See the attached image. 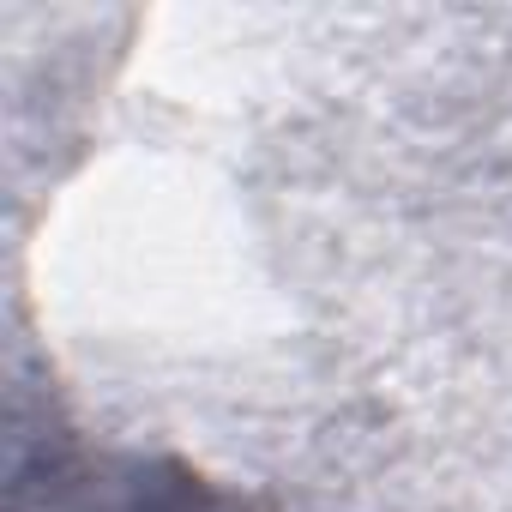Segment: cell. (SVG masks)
<instances>
[{
	"instance_id": "1",
	"label": "cell",
	"mask_w": 512,
	"mask_h": 512,
	"mask_svg": "<svg viewBox=\"0 0 512 512\" xmlns=\"http://www.w3.org/2000/svg\"><path fill=\"white\" fill-rule=\"evenodd\" d=\"M7 512H260L241 488L163 452H85L49 440L13 458Z\"/></svg>"
}]
</instances>
